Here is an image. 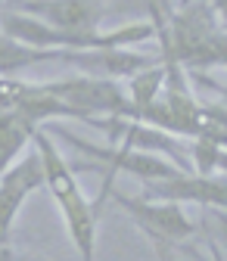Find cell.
I'll return each mask as SVG.
<instances>
[{
  "label": "cell",
  "instance_id": "obj_2",
  "mask_svg": "<svg viewBox=\"0 0 227 261\" xmlns=\"http://www.w3.org/2000/svg\"><path fill=\"white\" fill-rule=\"evenodd\" d=\"M44 87L66 109H72L78 121H90V118H131V100H128L121 81L75 75V78L47 81Z\"/></svg>",
  "mask_w": 227,
  "mask_h": 261
},
{
  "label": "cell",
  "instance_id": "obj_6",
  "mask_svg": "<svg viewBox=\"0 0 227 261\" xmlns=\"http://www.w3.org/2000/svg\"><path fill=\"white\" fill-rule=\"evenodd\" d=\"M41 187H44V165H41L38 152L22 155L16 165L0 177V246L10 243L13 224H16L25 199Z\"/></svg>",
  "mask_w": 227,
  "mask_h": 261
},
{
  "label": "cell",
  "instance_id": "obj_11",
  "mask_svg": "<svg viewBox=\"0 0 227 261\" xmlns=\"http://www.w3.org/2000/svg\"><path fill=\"white\" fill-rule=\"evenodd\" d=\"M162 84H165V65L162 62H156L146 72H137L134 78H128L124 93H128V100H131V118H137L143 109H149L159 100Z\"/></svg>",
  "mask_w": 227,
  "mask_h": 261
},
{
  "label": "cell",
  "instance_id": "obj_10",
  "mask_svg": "<svg viewBox=\"0 0 227 261\" xmlns=\"http://www.w3.org/2000/svg\"><path fill=\"white\" fill-rule=\"evenodd\" d=\"M66 50H31L7 35H0V78H13L16 72L28 69V65H38V62H53L62 59Z\"/></svg>",
  "mask_w": 227,
  "mask_h": 261
},
{
  "label": "cell",
  "instance_id": "obj_1",
  "mask_svg": "<svg viewBox=\"0 0 227 261\" xmlns=\"http://www.w3.org/2000/svg\"><path fill=\"white\" fill-rule=\"evenodd\" d=\"M31 143H35V152L41 155V165H44V187L53 193V199L62 212V221H66V230L72 237L78 258L93 261V255H96V215H100V208L81 193L78 177L72 174L69 162L62 159L59 146L53 143V137L44 127H38Z\"/></svg>",
  "mask_w": 227,
  "mask_h": 261
},
{
  "label": "cell",
  "instance_id": "obj_17",
  "mask_svg": "<svg viewBox=\"0 0 227 261\" xmlns=\"http://www.w3.org/2000/svg\"><path fill=\"white\" fill-rule=\"evenodd\" d=\"M221 65H227V38H221Z\"/></svg>",
  "mask_w": 227,
  "mask_h": 261
},
{
  "label": "cell",
  "instance_id": "obj_9",
  "mask_svg": "<svg viewBox=\"0 0 227 261\" xmlns=\"http://www.w3.org/2000/svg\"><path fill=\"white\" fill-rule=\"evenodd\" d=\"M35 134H38V124L16 106L0 112V177L22 159L25 146L35 140Z\"/></svg>",
  "mask_w": 227,
  "mask_h": 261
},
{
  "label": "cell",
  "instance_id": "obj_5",
  "mask_svg": "<svg viewBox=\"0 0 227 261\" xmlns=\"http://www.w3.org/2000/svg\"><path fill=\"white\" fill-rule=\"evenodd\" d=\"M13 10L35 16L47 22L50 28L62 31V35H72V38L100 35V22L109 13L106 4H93V0H44V4H19Z\"/></svg>",
  "mask_w": 227,
  "mask_h": 261
},
{
  "label": "cell",
  "instance_id": "obj_16",
  "mask_svg": "<svg viewBox=\"0 0 227 261\" xmlns=\"http://www.w3.org/2000/svg\"><path fill=\"white\" fill-rule=\"evenodd\" d=\"M218 171L227 177V152H221V155H218Z\"/></svg>",
  "mask_w": 227,
  "mask_h": 261
},
{
  "label": "cell",
  "instance_id": "obj_15",
  "mask_svg": "<svg viewBox=\"0 0 227 261\" xmlns=\"http://www.w3.org/2000/svg\"><path fill=\"white\" fill-rule=\"evenodd\" d=\"M212 10H215V16H218V25L227 28V4H212Z\"/></svg>",
  "mask_w": 227,
  "mask_h": 261
},
{
  "label": "cell",
  "instance_id": "obj_14",
  "mask_svg": "<svg viewBox=\"0 0 227 261\" xmlns=\"http://www.w3.org/2000/svg\"><path fill=\"white\" fill-rule=\"evenodd\" d=\"M0 261H53V258H47V255H35V252H22V249H16V246H0Z\"/></svg>",
  "mask_w": 227,
  "mask_h": 261
},
{
  "label": "cell",
  "instance_id": "obj_12",
  "mask_svg": "<svg viewBox=\"0 0 227 261\" xmlns=\"http://www.w3.org/2000/svg\"><path fill=\"white\" fill-rule=\"evenodd\" d=\"M25 81H19V78H0V112H7V109H13L16 103H19V96L25 93Z\"/></svg>",
  "mask_w": 227,
  "mask_h": 261
},
{
  "label": "cell",
  "instance_id": "obj_8",
  "mask_svg": "<svg viewBox=\"0 0 227 261\" xmlns=\"http://www.w3.org/2000/svg\"><path fill=\"white\" fill-rule=\"evenodd\" d=\"M62 62L78 65L90 78H109V81L134 78L137 72H146L156 65L153 56H143V53H134V50H84V53L66 50Z\"/></svg>",
  "mask_w": 227,
  "mask_h": 261
},
{
  "label": "cell",
  "instance_id": "obj_7",
  "mask_svg": "<svg viewBox=\"0 0 227 261\" xmlns=\"http://www.w3.org/2000/svg\"><path fill=\"white\" fill-rule=\"evenodd\" d=\"M146 199H159V202H196L206 208H221L227 212V177L224 174H178L171 180H159V184H146Z\"/></svg>",
  "mask_w": 227,
  "mask_h": 261
},
{
  "label": "cell",
  "instance_id": "obj_3",
  "mask_svg": "<svg viewBox=\"0 0 227 261\" xmlns=\"http://www.w3.org/2000/svg\"><path fill=\"white\" fill-rule=\"evenodd\" d=\"M112 199L146 233V240L156 246L159 261H171V249L196 233V224L187 218L184 205L159 202V199H131L124 193H112Z\"/></svg>",
  "mask_w": 227,
  "mask_h": 261
},
{
  "label": "cell",
  "instance_id": "obj_4",
  "mask_svg": "<svg viewBox=\"0 0 227 261\" xmlns=\"http://www.w3.org/2000/svg\"><path fill=\"white\" fill-rule=\"evenodd\" d=\"M59 137L62 140H69L75 149H81L84 155L96 159V162H103L106 165V174H134L140 177L143 184H159V180H171L178 174H187L181 171L174 162L168 159H162V155H149V152H134V149H121V146H96V143H87L81 137H75L72 130H59Z\"/></svg>",
  "mask_w": 227,
  "mask_h": 261
},
{
  "label": "cell",
  "instance_id": "obj_13",
  "mask_svg": "<svg viewBox=\"0 0 227 261\" xmlns=\"http://www.w3.org/2000/svg\"><path fill=\"white\" fill-rule=\"evenodd\" d=\"M206 227L212 230L215 243L227 252V212H221V208H206Z\"/></svg>",
  "mask_w": 227,
  "mask_h": 261
}]
</instances>
